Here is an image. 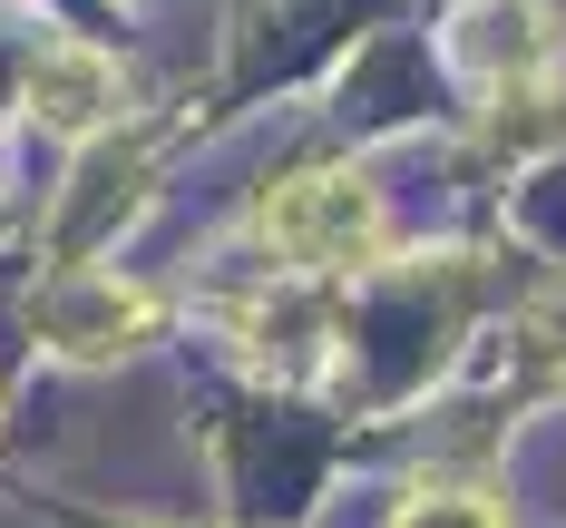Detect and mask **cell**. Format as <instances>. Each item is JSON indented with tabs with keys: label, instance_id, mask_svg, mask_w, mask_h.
Instances as JSON below:
<instances>
[{
	"label": "cell",
	"instance_id": "6da1fadb",
	"mask_svg": "<svg viewBox=\"0 0 566 528\" xmlns=\"http://www.w3.org/2000/svg\"><path fill=\"white\" fill-rule=\"evenodd\" d=\"M254 226H264V245H274L283 265H303V275H352V265H381V255H391V216H381V196L352 167L283 176L274 196L254 206Z\"/></svg>",
	"mask_w": 566,
	"mask_h": 528
},
{
	"label": "cell",
	"instance_id": "7a4b0ae2",
	"mask_svg": "<svg viewBox=\"0 0 566 528\" xmlns=\"http://www.w3.org/2000/svg\"><path fill=\"white\" fill-rule=\"evenodd\" d=\"M40 333H50L59 352H78V362H108V352L157 333V293L117 284V275H69V284L40 293Z\"/></svg>",
	"mask_w": 566,
	"mask_h": 528
},
{
	"label": "cell",
	"instance_id": "3957f363",
	"mask_svg": "<svg viewBox=\"0 0 566 528\" xmlns=\"http://www.w3.org/2000/svg\"><path fill=\"white\" fill-rule=\"evenodd\" d=\"M20 108H30V127H50L59 147H78V137H98L117 108V69L88 40H50V50L20 69Z\"/></svg>",
	"mask_w": 566,
	"mask_h": 528
},
{
	"label": "cell",
	"instance_id": "277c9868",
	"mask_svg": "<svg viewBox=\"0 0 566 528\" xmlns=\"http://www.w3.org/2000/svg\"><path fill=\"white\" fill-rule=\"evenodd\" d=\"M391 528H509V519H499V499H479V489H420V499H400Z\"/></svg>",
	"mask_w": 566,
	"mask_h": 528
}]
</instances>
